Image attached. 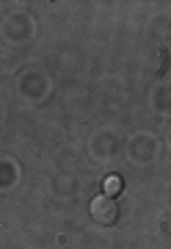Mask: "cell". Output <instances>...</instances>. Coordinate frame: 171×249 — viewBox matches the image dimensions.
Masks as SVG:
<instances>
[{
    "instance_id": "cell-1",
    "label": "cell",
    "mask_w": 171,
    "mask_h": 249,
    "mask_svg": "<svg viewBox=\"0 0 171 249\" xmlns=\"http://www.w3.org/2000/svg\"><path fill=\"white\" fill-rule=\"evenodd\" d=\"M91 216H94V222L97 224H113L119 219V205L113 196H97L94 202H91Z\"/></svg>"
},
{
    "instance_id": "cell-2",
    "label": "cell",
    "mask_w": 171,
    "mask_h": 249,
    "mask_svg": "<svg viewBox=\"0 0 171 249\" xmlns=\"http://www.w3.org/2000/svg\"><path fill=\"white\" fill-rule=\"evenodd\" d=\"M102 188H105V196H116V194H122L124 183H122V178H116V175H108L105 183H102Z\"/></svg>"
}]
</instances>
